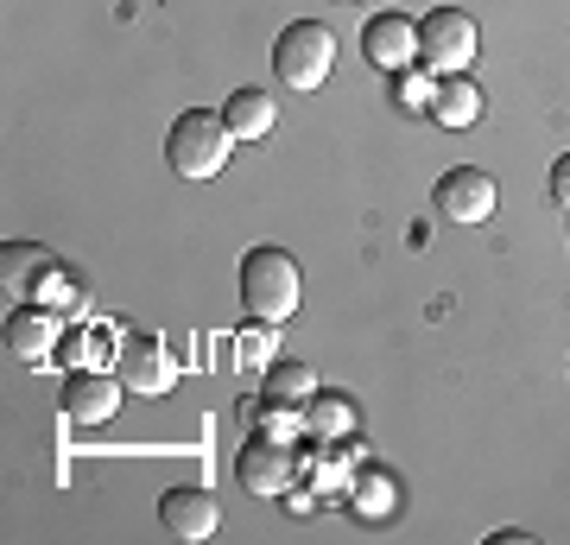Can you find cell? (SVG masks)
I'll use <instances>...</instances> for the list:
<instances>
[{
	"instance_id": "8992f818",
	"label": "cell",
	"mask_w": 570,
	"mask_h": 545,
	"mask_svg": "<svg viewBox=\"0 0 570 545\" xmlns=\"http://www.w3.org/2000/svg\"><path fill=\"white\" fill-rule=\"evenodd\" d=\"M431 203L444 210V223H489L501 191H494V178L482 165H450L438 178V191H431Z\"/></svg>"
},
{
	"instance_id": "7a4b0ae2",
	"label": "cell",
	"mask_w": 570,
	"mask_h": 545,
	"mask_svg": "<svg viewBox=\"0 0 570 545\" xmlns=\"http://www.w3.org/2000/svg\"><path fill=\"white\" fill-rule=\"evenodd\" d=\"M228 153H235V134H228L223 115H209V108H184L178 121L165 127V159H171V172L190 184L216 178L228 165Z\"/></svg>"
},
{
	"instance_id": "4fadbf2b",
	"label": "cell",
	"mask_w": 570,
	"mask_h": 545,
	"mask_svg": "<svg viewBox=\"0 0 570 545\" xmlns=\"http://www.w3.org/2000/svg\"><path fill=\"white\" fill-rule=\"evenodd\" d=\"M223 121L235 140H266L273 134V121H279V108H273V96L266 89H235V96L223 101Z\"/></svg>"
},
{
	"instance_id": "5b68a950",
	"label": "cell",
	"mask_w": 570,
	"mask_h": 545,
	"mask_svg": "<svg viewBox=\"0 0 570 545\" xmlns=\"http://www.w3.org/2000/svg\"><path fill=\"white\" fill-rule=\"evenodd\" d=\"M235 476H242V488L254 495V502H273V495H292L298 457H292L285 438H247L242 457H235Z\"/></svg>"
},
{
	"instance_id": "5bb4252c",
	"label": "cell",
	"mask_w": 570,
	"mask_h": 545,
	"mask_svg": "<svg viewBox=\"0 0 570 545\" xmlns=\"http://www.w3.org/2000/svg\"><path fill=\"white\" fill-rule=\"evenodd\" d=\"M482 101H489V96L456 70L450 82H438V96H431V121H438V127H475V121H482Z\"/></svg>"
},
{
	"instance_id": "d6986e66",
	"label": "cell",
	"mask_w": 570,
	"mask_h": 545,
	"mask_svg": "<svg viewBox=\"0 0 570 545\" xmlns=\"http://www.w3.org/2000/svg\"><path fill=\"white\" fill-rule=\"evenodd\" d=\"M279 323H254V330H242V362L247 368H266V356L279 349V337H273Z\"/></svg>"
},
{
	"instance_id": "6da1fadb",
	"label": "cell",
	"mask_w": 570,
	"mask_h": 545,
	"mask_svg": "<svg viewBox=\"0 0 570 545\" xmlns=\"http://www.w3.org/2000/svg\"><path fill=\"white\" fill-rule=\"evenodd\" d=\"M305 299V273L285 247H247L242 261V311L247 323H285Z\"/></svg>"
},
{
	"instance_id": "ba28073f",
	"label": "cell",
	"mask_w": 570,
	"mask_h": 545,
	"mask_svg": "<svg viewBox=\"0 0 570 545\" xmlns=\"http://www.w3.org/2000/svg\"><path fill=\"white\" fill-rule=\"evenodd\" d=\"M159 526L171 539L197 545V539H216V526H223V502L209 495V488H165L159 495Z\"/></svg>"
},
{
	"instance_id": "ac0fdd59",
	"label": "cell",
	"mask_w": 570,
	"mask_h": 545,
	"mask_svg": "<svg viewBox=\"0 0 570 545\" xmlns=\"http://www.w3.org/2000/svg\"><path fill=\"white\" fill-rule=\"evenodd\" d=\"M431 96H438V82L419 77V64L400 70V108H406V115H431Z\"/></svg>"
},
{
	"instance_id": "277c9868",
	"label": "cell",
	"mask_w": 570,
	"mask_h": 545,
	"mask_svg": "<svg viewBox=\"0 0 570 545\" xmlns=\"http://www.w3.org/2000/svg\"><path fill=\"white\" fill-rule=\"evenodd\" d=\"M475 51H482V32H475V20H469L463 7H431L425 20H419V64L456 77V70L475 64Z\"/></svg>"
},
{
	"instance_id": "9a60e30c",
	"label": "cell",
	"mask_w": 570,
	"mask_h": 545,
	"mask_svg": "<svg viewBox=\"0 0 570 545\" xmlns=\"http://www.w3.org/2000/svg\"><path fill=\"white\" fill-rule=\"evenodd\" d=\"M317 400V368L305 362H266V406H311Z\"/></svg>"
},
{
	"instance_id": "8fae6325",
	"label": "cell",
	"mask_w": 570,
	"mask_h": 545,
	"mask_svg": "<svg viewBox=\"0 0 570 545\" xmlns=\"http://www.w3.org/2000/svg\"><path fill=\"white\" fill-rule=\"evenodd\" d=\"M58 349V311H45V304L26 299L13 318H7V356L13 362H45Z\"/></svg>"
},
{
	"instance_id": "30bf717a",
	"label": "cell",
	"mask_w": 570,
	"mask_h": 545,
	"mask_svg": "<svg viewBox=\"0 0 570 545\" xmlns=\"http://www.w3.org/2000/svg\"><path fill=\"white\" fill-rule=\"evenodd\" d=\"M121 387L115 374H96V368H77L70 381H63V419L70 425H102L121 412Z\"/></svg>"
},
{
	"instance_id": "44dd1931",
	"label": "cell",
	"mask_w": 570,
	"mask_h": 545,
	"mask_svg": "<svg viewBox=\"0 0 570 545\" xmlns=\"http://www.w3.org/2000/svg\"><path fill=\"white\" fill-rule=\"evenodd\" d=\"M343 7H362V0H343Z\"/></svg>"
},
{
	"instance_id": "ffe728a7",
	"label": "cell",
	"mask_w": 570,
	"mask_h": 545,
	"mask_svg": "<svg viewBox=\"0 0 570 545\" xmlns=\"http://www.w3.org/2000/svg\"><path fill=\"white\" fill-rule=\"evenodd\" d=\"M551 203H564V210H570V153L551 165Z\"/></svg>"
},
{
	"instance_id": "7c38bea8",
	"label": "cell",
	"mask_w": 570,
	"mask_h": 545,
	"mask_svg": "<svg viewBox=\"0 0 570 545\" xmlns=\"http://www.w3.org/2000/svg\"><path fill=\"white\" fill-rule=\"evenodd\" d=\"M58 273V254L39 242H7L0 247V285L13 292V299H39V285Z\"/></svg>"
},
{
	"instance_id": "9c48e42d",
	"label": "cell",
	"mask_w": 570,
	"mask_h": 545,
	"mask_svg": "<svg viewBox=\"0 0 570 545\" xmlns=\"http://www.w3.org/2000/svg\"><path fill=\"white\" fill-rule=\"evenodd\" d=\"M362 58L374 64V70H412L419 64V26L406 20V13H374V20L362 26Z\"/></svg>"
},
{
	"instance_id": "2e32d148",
	"label": "cell",
	"mask_w": 570,
	"mask_h": 545,
	"mask_svg": "<svg viewBox=\"0 0 570 545\" xmlns=\"http://www.w3.org/2000/svg\"><path fill=\"white\" fill-rule=\"evenodd\" d=\"M393 502H400V483H393L387 469H362L355 476V507H362L367 520H387Z\"/></svg>"
},
{
	"instance_id": "3957f363",
	"label": "cell",
	"mask_w": 570,
	"mask_h": 545,
	"mask_svg": "<svg viewBox=\"0 0 570 545\" xmlns=\"http://www.w3.org/2000/svg\"><path fill=\"white\" fill-rule=\"evenodd\" d=\"M330 64H336V32L317 20H292L273 45V70L285 89H317L330 77Z\"/></svg>"
},
{
	"instance_id": "52a82bcc",
	"label": "cell",
	"mask_w": 570,
	"mask_h": 545,
	"mask_svg": "<svg viewBox=\"0 0 570 545\" xmlns=\"http://www.w3.org/2000/svg\"><path fill=\"white\" fill-rule=\"evenodd\" d=\"M115 362H121L127 393H140V400H159V393H171V387H178V356H171L159 337H127Z\"/></svg>"
},
{
	"instance_id": "e0dca14e",
	"label": "cell",
	"mask_w": 570,
	"mask_h": 545,
	"mask_svg": "<svg viewBox=\"0 0 570 545\" xmlns=\"http://www.w3.org/2000/svg\"><path fill=\"white\" fill-rule=\"evenodd\" d=\"M348 425H355V412H348L343 393H317L311 400V431L317 438H348Z\"/></svg>"
}]
</instances>
